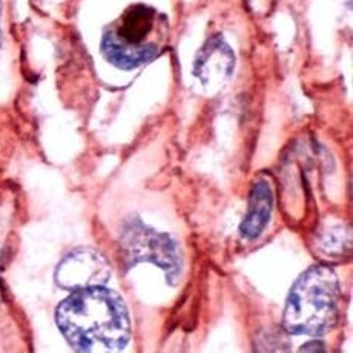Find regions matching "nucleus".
I'll use <instances>...</instances> for the list:
<instances>
[{
	"mask_svg": "<svg viewBox=\"0 0 353 353\" xmlns=\"http://www.w3.org/2000/svg\"><path fill=\"white\" fill-rule=\"evenodd\" d=\"M0 16H2V5H0ZM0 37H2V31H0Z\"/></svg>",
	"mask_w": 353,
	"mask_h": 353,
	"instance_id": "9",
	"label": "nucleus"
},
{
	"mask_svg": "<svg viewBox=\"0 0 353 353\" xmlns=\"http://www.w3.org/2000/svg\"><path fill=\"white\" fill-rule=\"evenodd\" d=\"M274 206V192L268 181L258 180L254 183L249 195L248 214L240 226L244 239H256L269 225Z\"/></svg>",
	"mask_w": 353,
	"mask_h": 353,
	"instance_id": "7",
	"label": "nucleus"
},
{
	"mask_svg": "<svg viewBox=\"0 0 353 353\" xmlns=\"http://www.w3.org/2000/svg\"><path fill=\"white\" fill-rule=\"evenodd\" d=\"M312 345H304V347H301V350L304 352V350H325L323 345H320L321 343H318V341H314V343H310Z\"/></svg>",
	"mask_w": 353,
	"mask_h": 353,
	"instance_id": "8",
	"label": "nucleus"
},
{
	"mask_svg": "<svg viewBox=\"0 0 353 353\" xmlns=\"http://www.w3.org/2000/svg\"><path fill=\"white\" fill-rule=\"evenodd\" d=\"M338 276L334 269L314 264L292 286L283 312L289 334L323 336L335 327L339 315Z\"/></svg>",
	"mask_w": 353,
	"mask_h": 353,
	"instance_id": "2",
	"label": "nucleus"
},
{
	"mask_svg": "<svg viewBox=\"0 0 353 353\" xmlns=\"http://www.w3.org/2000/svg\"><path fill=\"white\" fill-rule=\"evenodd\" d=\"M121 248L132 264L149 261L161 268L168 275L169 284H172L180 274L181 258L175 241L166 234L146 228L139 220L131 221L125 228L121 235Z\"/></svg>",
	"mask_w": 353,
	"mask_h": 353,
	"instance_id": "4",
	"label": "nucleus"
},
{
	"mask_svg": "<svg viewBox=\"0 0 353 353\" xmlns=\"http://www.w3.org/2000/svg\"><path fill=\"white\" fill-rule=\"evenodd\" d=\"M168 40V17L148 5H132L105 31L101 51L112 65L132 70L157 57Z\"/></svg>",
	"mask_w": 353,
	"mask_h": 353,
	"instance_id": "3",
	"label": "nucleus"
},
{
	"mask_svg": "<svg viewBox=\"0 0 353 353\" xmlns=\"http://www.w3.org/2000/svg\"><path fill=\"white\" fill-rule=\"evenodd\" d=\"M235 54L221 36L210 37L195 57L194 76L206 88H219L232 76Z\"/></svg>",
	"mask_w": 353,
	"mask_h": 353,
	"instance_id": "6",
	"label": "nucleus"
},
{
	"mask_svg": "<svg viewBox=\"0 0 353 353\" xmlns=\"http://www.w3.org/2000/svg\"><path fill=\"white\" fill-rule=\"evenodd\" d=\"M111 264L91 248H80L68 254L56 270L59 286L70 290L100 288L110 281Z\"/></svg>",
	"mask_w": 353,
	"mask_h": 353,
	"instance_id": "5",
	"label": "nucleus"
},
{
	"mask_svg": "<svg viewBox=\"0 0 353 353\" xmlns=\"http://www.w3.org/2000/svg\"><path fill=\"white\" fill-rule=\"evenodd\" d=\"M56 321L77 352H120L131 338V320L123 298L103 286L74 292L59 304Z\"/></svg>",
	"mask_w": 353,
	"mask_h": 353,
	"instance_id": "1",
	"label": "nucleus"
}]
</instances>
